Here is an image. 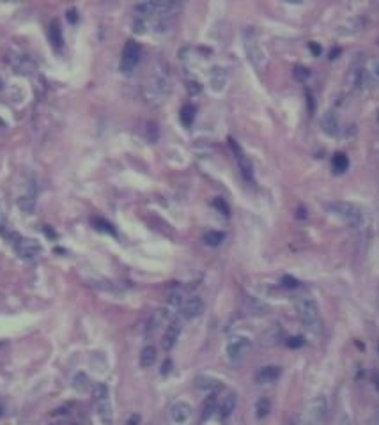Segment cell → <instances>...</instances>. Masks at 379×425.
Returning a JSON list of instances; mask_svg holds the SVG:
<instances>
[{
    "label": "cell",
    "mask_w": 379,
    "mask_h": 425,
    "mask_svg": "<svg viewBox=\"0 0 379 425\" xmlns=\"http://www.w3.org/2000/svg\"><path fill=\"white\" fill-rule=\"evenodd\" d=\"M181 330H183V326H181L179 319H174V321H172L169 326H167V330H165V333H163V337H161V348H163L165 351H170V349H172L175 344H177V340H179V335H181Z\"/></svg>",
    "instance_id": "9c48e42d"
},
{
    "label": "cell",
    "mask_w": 379,
    "mask_h": 425,
    "mask_svg": "<svg viewBox=\"0 0 379 425\" xmlns=\"http://www.w3.org/2000/svg\"><path fill=\"white\" fill-rule=\"evenodd\" d=\"M321 130L326 133L328 137H335L338 131V119L337 115L333 112H326V114L321 117Z\"/></svg>",
    "instance_id": "5bb4252c"
},
{
    "label": "cell",
    "mask_w": 379,
    "mask_h": 425,
    "mask_svg": "<svg viewBox=\"0 0 379 425\" xmlns=\"http://www.w3.org/2000/svg\"><path fill=\"white\" fill-rule=\"evenodd\" d=\"M245 306H246V310H248V314H252V316H264V314H268V310H269L266 303H262L261 300H257L253 296H248V298H246Z\"/></svg>",
    "instance_id": "2e32d148"
},
{
    "label": "cell",
    "mask_w": 379,
    "mask_h": 425,
    "mask_svg": "<svg viewBox=\"0 0 379 425\" xmlns=\"http://www.w3.org/2000/svg\"><path fill=\"white\" fill-rule=\"evenodd\" d=\"M172 367H174V363H172V360H165L163 363H161V370H159V374L163 376V378H167L170 372H172Z\"/></svg>",
    "instance_id": "8d00e7d4"
},
{
    "label": "cell",
    "mask_w": 379,
    "mask_h": 425,
    "mask_svg": "<svg viewBox=\"0 0 379 425\" xmlns=\"http://www.w3.org/2000/svg\"><path fill=\"white\" fill-rule=\"evenodd\" d=\"M280 376H282V367H278V365H266V367L259 368V372L255 374V383L257 384L275 383Z\"/></svg>",
    "instance_id": "30bf717a"
},
{
    "label": "cell",
    "mask_w": 379,
    "mask_h": 425,
    "mask_svg": "<svg viewBox=\"0 0 379 425\" xmlns=\"http://www.w3.org/2000/svg\"><path fill=\"white\" fill-rule=\"evenodd\" d=\"M376 388H378V392H379V378L376 379Z\"/></svg>",
    "instance_id": "c3c4849f"
},
{
    "label": "cell",
    "mask_w": 379,
    "mask_h": 425,
    "mask_svg": "<svg viewBox=\"0 0 379 425\" xmlns=\"http://www.w3.org/2000/svg\"><path fill=\"white\" fill-rule=\"evenodd\" d=\"M45 232H47V236H50V238H55V234L51 232L50 227H45Z\"/></svg>",
    "instance_id": "bcb514c9"
},
{
    "label": "cell",
    "mask_w": 379,
    "mask_h": 425,
    "mask_svg": "<svg viewBox=\"0 0 379 425\" xmlns=\"http://www.w3.org/2000/svg\"><path fill=\"white\" fill-rule=\"evenodd\" d=\"M170 416L175 424H185V422L190 420L191 416V406L188 402H175L172 408H170Z\"/></svg>",
    "instance_id": "7c38bea8"
},
{
    "label": "cell",
    "mask_w": 379,
    "mask_h": 425,
    "mask_svg": "<svg viewBox=\"0 0 379 425\" xmlns=\"http://www.w3.org/2000/svg\"><path fill=\"white\" fill-rule=\"evenodd\" d=\"M140 57H142V48L137 41H128L123 50V57H121V71L129 75L133 73V69L139 66Z\"/></svg>",
    "instance_id": "5b68a950"
},
{
    "label": "cell",
    "mask_w": 379,
    "mask_h": 425,
    "mask_svg": "<svg viewBox=\"0 0 379 425\" xmlns=\"http://www.w3.org/2000/svg\"><path fill=\"white\" fill-rule=\"evenodd\" d=\"M307 216H308V211L303 208V206H300V208H298V211H296V218H300V220H305Z\"/></svg>",
    "instance_id": "60d3db41"
},
{
    "label": "cell",
    "mask_w": 379,
    "mask_h": 425,
    "mask_svg": "<svg viewBox=\"0 0 379 425\" xmlns=\"http://www.w3.org/2000/svg\"><path fill=\"white\" fill-rule=\"evenodd\" d=\"M73 425H77V424H73Z\"/></svg>",
    "instance_id": "f5cc1de1"
},
{
    "label": "cell",
    "mask_w": 379,
    "mask_h": 425,
    "mask_svg": "<svg viewBox=\"0 0 379 425\" xmlns=\"http://www.w3.org/2000/svg\"><path fill=\"white\" fill-rule=\"evenodd\" d=\"M93 225L96 230H99V232L110 234V236H117L115 228L112 227V223H108L107 220H103V218H93Z\"/></svg>",
    "instance_id": "f1b7e54d"
},
{
    "label": "cell",
    "mask_w": 379,
    "mask_h": 425,
    "mask_svg": "<svg viewBox=\"0 0 379 425\" xmlns=\"http://www.w3.org/2000/svg\"><path fill=\"white\" fill-rule=\"evenodd\" d=\"M326 410H328V406H326V399H324L323 395H319L316 397L314 400H310V404H308V415L312 416L314 420H321L324 415H326Z\"/></svg>",
    "instance_id": "4fadbf2b"
},
{
    "label": "cell",
    "mask_w": 379,
    "mask_h": 425,
    "mask_svg": "<svg viewBox=\"0 0 379 425\" xmlns=\"http://www.w3.org/2000/svg\"><path fill=\"white\" fill-rule=\"evenodd\" d=\"M213 208L218 212H221L223 216H229V214H231V208H229V204L225 202V198H221V197L213 198Z\"/></svg>",
    "instance_id": "f546056e"
},
{
    "label": "cell",
    "mask_w": 379,
    "mask_h": 425,
    "mask_svg": "<svg viewBox=\"0 0 379 425\" xmlns=\"http://www.w3.org/2000/svg\"><path fill=\"white\" fill-rule=\"evenodd\" d=\"M328 209L333 216L340 218V220H344L353 227H362L365 222L363 211L351 202H332L328 204Z\"/></svg>",
    "instance_id": "7a4b0ae2"
},
{
    "label": "cell",
    "mask_w": 379,
    "mask_h": 425,
    "mask_svg": "<svg viewBox=\"0 0 379 425\" xmlns=\"http://www.w3.org/2000/svg\"><path fill=\"white\" fill-rule=\"evenodd\" d=\"M305 96H307V101L310 103V114H314V110H316V105H314L312 92H310V91H305Z\"/></svg>",
    "instance_id": "b9f144b4"
},
{
    "label": "cell",
    "mask_w": 379,
    "mask_h": 425,
    "mask_svg": "<svg viewBox=\"0 0 379 425\" xmlns=\"http://www.w3.org/2000/svg\"><path fill=\"white\" fill-rule=\"evenodd\" d=\"M13 66L18 69V73H31L32 69H34V64H32V61L29 57H25V55L16 57L15 61H13Z\"/></svg>",
    "instance_id": "83f0119b"
},
{
    "label": "cell",
    "mask_w": 379,
    "mask_h": 425,
    "mask_svg": "<svg viewBox=\"0 0 379 425\" xmlns=\"http://www.w3.org/2000/svg\"><path fill=\"white\" fill-rule=\"evenodd\" d=\"M0 89H2V80H0Z\"/></svg>",
    "instance_id": "681fc988"
},
{
    "label": "cell",
    "mask_w": 379,
    "mask_h": 425,
    "mask_svg": "<svg viewBox=\"0 0 379 425\" xmlns=\"http://www.w3.org/2000/svg\"><path fill=\"white\" fill-rule=\"evenodd\" d=\"M216 410H218V395L209 394L204 399V402H202V413H200V418H202V422L209 420Z\"/></svg>",
    "instance_id": "9a60e30c"
},
{
    "label": "cell",
    "mask_w": 379,
    "mask_h": 425,
    "mask_svg": "<svg viewBox=\"0 0 379 425\" xmlns=\"http://www.w3.org/2000/svg\"><path fill=\"white\" fill-rule=\"evenodd\" d=\"M378 353H379V346H378Z\"/></svg>",
    "instance_id": "f907efd6"
},
{
    "label": "cell",
    "mask_w": 379,
    "mask_h": 425,
    "mask_svg": "<svg viewBox=\"0 0 379 425\" xmlns=\"http://www.w3.org/2000/svg\"><path fill=\"white\" fill-rule=\"evenodd\" d=\"M245 50H246L248 59L252 61V64H253L257 69H264V66H266V52L262 50L261 45H259L253 37H246Z\"/></svg>",
    "instance_id": "52a82bcc"
},
{
    "label": "cell",
    "mask_w": 379,
    "mask_h": 425,
    "mask_svg": "<svg viewBox=\"0 0 379 425\" xmlns=\"http://www.w3.org/2000/svg\"><path fill=\"white\" fill-rule=\"evenodd\" d=\"M197 386H199V388H204V390H213V388H216V386H220V383L213 378H205V376H202V378L197 379Z\"/></svg>",
    "instance_id": "1f68e13d"
},
{
    "label": "cell",
    "mask_w": 379,
    "mask_h": 425,
    "mask_svg": "<svg viewBox=\"0 0 379 425\" xmlns=\"http://www.w3.org/2000/svg\"><path fill=\"white\" fill-rule=\"evenodd\" d=\"M139 422H140V416L139 415H133V416H131V420L126 422V425H137Z\"/></svg>",
    "instance_id": "f6af8a7d"
},
{
    "label": "cell",
    "mask_w": 379,
    "mask_h": 425,
    "mask_svg": "<svg viewBox=\"0 0 379 425\" xmlns=\"http://www.w3.org/2000/svg\"><path fill=\"white\" fill-rule=\"evenodd\" d=\"M250 346L252 342L248 337H245V335H234V337H231L229 342H227V348H225L227 356H229V360H232V362H237V360H241V358L248 353Z\"/></svg>",
    "instance_id": "8992f818"
},
{
    "label": "cell",
    "mask_w": 379,
    "mask_h": 425,
    "mask_svg": "<svg viewBox=\"0 0 379 425\" xmlns=\"http://www.w3.org/2000/svg\"><path fill=\"white\" fill-rule=\"evenodd\" d=\"M332 168L335 174H344L349 168V158L344 152H337L332 158Z\"/></svg>",
    "instance_id": "44dd1931"
},
{
    "label": "cell",
    "mask_w": 379,
    "mask_h": 425,
    "mask_svg": "<svg viewBox=\"0 0 379 425\" xmlns=\"http://www.w3.org/2000/svg\"><path fill=\"white\" fill-rule=\"evenodd\" d=\"M11 232H13V230H9V228H7V220H5L4 211H2V208H0V234H2V236L7 239V236H9Z\"/></svg>",
    "instance_id": "d590c367"
},
{
    "label": "cell",
    "mask_w": 379,
    "mask_h": 425,
    "mask_svg": "<svg viewBox=\"0 0 379 425\" xmlns=\"http://www.w3.org/2000/svg\"><path fill=\"white\" fill-rule=\"evenodd\" d=\"M48 36H50V41L53 45L55 50H61L62 45H64V37H62V29L59 25V21H53L50 25V32H48Z\"/></svg>",
    "instance_id": "ffe728a7"
},
{
    "label": "cell",
    "mask_w": 379,
    "mask_h": 425,
    "mask_svg": "<svg viewBox=\"0 0 379 425\" xmlns=\"http://www.w3.org/2000/svg\"><path fill=\"white\" fill-rule=\"evenodd\" d=\"M269 411H271V400L266 399V397H261L255 402V416L259 420H262V418H266L269 415Z\"/></svg>",
    "instance_id": "603a6c76"
},
{
    "label": "cell",
    "mask_w": 379,
    "mask_h": 425,
    "mask_svg": "<svg viewBox=\"0 0 379 425\" xmlns=\"http://www.w3.org/2000/svg\"><path fill=\"white\" fill-rule=\"evenodd\" d=\"M280 335H282V330H280V328H278V326L269 328L268 332L262 333L261 344H262V346H275V344L278 342V338H280Z\"/></svg>",
    "instance_id": "7402d4cb"
},
{
    "label": "cell",
    "mask_w": 379,
    "mask_h": 425,
    "mask_svg": "<svg viewBox=\"0 0 379 425\" xmlns=\"http://www.w3.org/2000/svg\"><path fill=\"white\" fill-rule=\"evenodd\" d=\"M285 346L289 349H300L305 346V337H301V335H296V337H289L285 340Z\"/></svg>",
    "instance_id": "d6a6232c"
},
{
    "label": "cell",
    "mask_w": 379,
    "mask_h": 425,
    "mask_svg": "<svg viewBox=\"0 0 379 425\" xmlns=\"http://www.w3.org/2000/svg\"><path fill=\"white\" fill-rule=\"evenodd\" d=\"M202 91V85L199 82H190L188 83V92L190 94H199Z\"/></svg>",
    "instance_id": "f35d334b"
},
{
    "label": "cell",
    "mask_w": 379,
    "mask_h": 425,
    "mask_svg": "<svg viewBox=\"0 0 379 425\" xmlns=\"http://www.w3.org/2000/svg\"><path fill=\"white\" fill-rule=\"evenodd\" d=\"M195 112H197V110H195L193 105H185V106L181 108V114H179L181 122H183V124H185L186 128H190V126L193 124V121H195Z\"/></svg>",
    "instance_id": "d4e9b609"
},
{
    "label": "cell",
    "mask_w": 379,
    "mask_h": 425,
    "mask_svg": "<svg viewBox=\"0 0 379 425\" xmlns=\"http://www.w3.org/2000/svg\"><path fill=\"white\" fill-rule=\"evenodd\" d=\"M93 397L96 400V410L97 415L101 418L105 424H110L112 422V404H110V392H108V386L105 383H97L93 390Z\"/></svg>",
    "instance_id": "277c9868"
},
{
    "label": "cell",
    "mask_w": 379,
    "mask_h": 425,
    "mask_svg": "<svg viewBox=\"0 0 379 425\" xmlns=\"http://www.w3.org/2000/svg\"><path fill=\"white\" fill-rule=\"evenodd\" d=\"M237 160V165H239V170H241V176L245 177V181L250 182L253 179V167H252V161L248 160L245 156V152L239 156H236Z\"/></svg>",
    "instance_id": "d6986e66"
},
{
    "label": "cell",
    "mask_w": 379,
    "mask_h": 425,
    "mask_svg": "<svg viewBox=\"0 0 379 425\" xmlns=\"http://www.w3.org/2000/svg\"><path fill=\"white\" fill-rule=\"evenodd\" d=\"M225 83H227L225 71L221 68H213V71H211V87L215 89L216 92H220V91H223Z\"/></svg>",
    "instance_id": "e0dca14e"
},
{
    "label": "cell",
    "mask_w": 379,
    "mask_h": 425,
    "mask_svg": "<svg viewBox=\"0 0 379 425\" xmlns=\"http://www.w3.org/2000/svg\"><path fill=\"white\" fill-rule=\"evenodd\" d=\"M7 241L11 243V246L15 248V252L18 254V257L27 262H32V260H36L39 255H41L43 248L41 244L37 243L36 239H31V238H23L20 234L16 232H11L7 236Z\"/></svg>",
    "instance_id": "6da1fadb"
},
{
    "label": "cell",
    "mask_w": 379,
    "mask_h": 425,
    "mask_svg": "<svg viewBox=\"0 0 379 425\" xmlns=\"http://www.w3.org/2000/svg\"><path fill=\"white\" fill-rule=\"evenodd\" d=\"M0 130H5V122H4V121H0Z\"/></svg>",
    "instance_id": "7dc6e473"
},
{
    "label": "cell",
    "mask_w": 379,
    "mask_h": 425,
    "mask_svg": "<svg viewBox=\"0 0 379 425\" xmlns=\"http://www.w3.org/2000/svg\"><path fill=\"white\" fill-rule=\"evenodd\" d=\"M280 284H282V287H285V289H296V287H300V280L292 275H284Z\"/></svg>",
    "instance_id": "836d02e7"
},
{
    "label": "cell",
    "mask_w": 379,
    "mask_h": 425,
    "mask_svg": "<svg viewBox=\"0 0 379 425\" xmlns=\"http://www.w3.org/2000/svg\"><path fill=\"white\" fill-rule=\"evenodd\" d=\"M0 415H2V411H0Z\"/></svg>",
    "instance_id": "816d5d0a"
},
{
    "label": "cell",
    "mask_w": 379,
    "mask_h": 425,
    "mask_svg": "<svg viewBox=\"0 0 379 425\" xmlns=\"http://www.w3.org/2000/svg\"><path fill=\"white\" fill-rule=\"evenodd\" d=\"M18 208L23 212H27V214H32L34 209H36V198H34V195H23V197L18 198Z\"/></svg>",
    "instance_id": "484cf974"
},
{
    "label": "cell",
    "mask_w": 379,
    "mask_h": 425,
    "mask_svg": "<svg viewBox=\"0 0 379 425\" xmlns=\"http://www.w3.org/2000/svg\"><path fill=\"white\" fill-rule=\"evenodd\" d=\"M73 388L83 394V392H87L89 390V378L85 372H78L75 374V378H73Z\"/></svg>",
    "instance_id": "4316f807"
},
{
    "label": "cell",
    "mask_w": 379,
    "mask_h": 425,
    "mask_svg": "<svg viewBox=\"0 0 379 425\" xmlns=\"http://www.w3.org/2000/svg\"><path fill=\"white\" fill-rule=\"evenodd\" d=\"M296 312H298V316H300L303 324H307L310 330H316V328L319 326L321 316H319V306L314 298H308V296L298 298L296 300Z\"/></svg>",
    "instance_id": "3957f363"
},
{
    "label": "cell",
    "mask_w": 379,
    "mask_h": 425,
    "mask_svg": "<svg viewBox=\"0 0 379 425\" xmlns=\"http://www.w3.org/2000/svg\"><path fill=\"white\" fill-rule=\"evenodd\" d=\"M342 53V50L340 48H333L332 52H330V61H335V59H338V55Z\"/></svg>",
    "instance_id": "ee69618b"
},
{
    "label": "cell",
    "mask_w": 379,
    "mask_h": 425,
    "mask_svg": "<svg viewBox=\"0 0 379 425\" xmlns=\"http://www.w3.org/2000/svg\"><path fill=\"white\" fill-rule=\"evenodd\" d=\"M369 76L370 78H374L376 82H379V57H376V59H372V61H370V64H369Z\"/></svg>",
    "instance_id": "e575fe53"
},
{
    "label": "cell",
    "mask_w": 379,
    "mask_h": 425,
    "mask_svg": "<svg viewBox=\"0 0 379 425\" xmlns=\"http://www.w3.org/2000/svg\"><path fill=\"white\" fill-rule=\"evenodd\" d=\"M67 20L71 21V23H77V20H78L77 9H69V11H67Z\"/></svg>",
    "instance_id": "7bdbcfd3"
},
{
    "label": "cell",
    "mask_w": 379,
    "mask_h": 425,
    "mask_svg": "<svg viewBox=\"0 0 379 425\" xmlns=\"http://www.w3.org/2000/svg\"><path fill=\"white\" fill-rule=\"evenodd\" d=\"M236 402H237V397L234 392H229V394L221 399V402L218 404V416H220V420H227L229 416L234 413V410H236Z\"/></svg>",
    "instance_id": "8fae6325"
},
{
    "label": "cell",
    "mask_w": 379,
    "mask_h": 425,
    "mask_svg": "<svg viewBox=\"0 0 379 425\" xmlns=\"http://www.w3.org/2000/svg\"><path fill=\"white\" fill-rule=\"evenodd\" d=\"M308 48H310V52H312L314 57H319V55L323 53V46H321V45H317L316 41L308 43Z\"/></svg>",
    "instance_id": "74e56055"
},
{
    "label": "cell",
    "mask_w": 379,
    "mask_h": 425,
    "mask_svg": "<svg viewBox=\"0 0 379 425\" xmlns=\"http://www.w3.org/2000/svg\"><path fill=\"white\" fill-rule=\"evenodd\" d=\"M156 363V348L154 346H145L140 351V367L149 368Z\"/></svg>",
    "instance_id": "ac0fdd59"
},
{
    "label": "cell",
    "mask_w": 379,
    "mask_h": 425,
    "mask_svg": "<svg viewBox=\"0 0 379 425\" xmlns=\"http://www.w3.org/2000/svg\"><path fill=\"white\" fill-rule=\"evenodd\" d=\"M204 314V301L199 296H193V298H188V300L181 305V316L185 317L186 321H191V319H197Z\"/></svg>",
    "instance_id": "ba28073f"
},
{
    "label": "cell",
    "mask_w": 379,
    "mask_h": 425,
    "mask_svg": "<svg viewBox=\"0 0 379 425\" xmlns=\"http://www.w3.org/2000/svg\"><path fill=\"white\" fill-rule=\"evenodd\" d=\"M133 27H135L133 30L137 32V34H143V32H145V23H143V20H142V18H139V20L135 21V23H133Z\"/></svg>",
    "instance_id": "ab89813d"
},
{
    "label": "cell",
    "mask_w": 379,
    "mask_h": 425,
    "mask_svg": "<svg viewBox=\"0 0 379 425\" xmlns=\"http://www.w3.org/2000/svg\"><path fill=\"white\" fill-rule=\"evenodd\" d=\"M292 76L298 82H307L308 76H310V69L305 68V66H296V68L292 69Z\"/></svg>",
    "instance_id": "4dcf8cb0"
},
{
    "label": "cell",
    "mask_w": 379,
    "mask_h": 425,
    "mask_svg": "<svg viewBox=\"0 0 379 425\" xmlns=\"http://www.w3.org/2000/svg\"><path fill=\"white\" fill-rule=\"evenodd\" d=\"M223 239H225V234L220 232V230H207V232L204 234V243L207 244V246H213V248L220 246Z\"/></svg>",
    "instance_id": "cb8c5ba5"
}]
</instances>
